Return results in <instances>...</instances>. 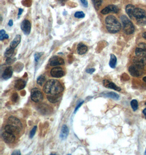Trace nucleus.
<instances>
[{"label": "nucleus", "mask_w": 146, "mask_h": 155, "mask_svg": "<svg viewBox=\"0 0 146 155\" xmlns=\"http://www.w3.org/2000/svg\"><path fill=\"white\" fill-rule=\"evenodd\" d=\"M12 58H6V63L8 65H10V64H12L14 62V60Z\"/></svg>", "instance_id": "c9c22d12"}, {"label": "nucleus", "mask_w": 146, "mask_h": 155, "mask_svg": "<svg viewBox=\"0 0 146 155\" xmlns=\"http://www.w3.org/2000/svg\"><path fill=\"white\" fill-rule=\"evenodd\" d=\"M117 59L115 55L113 54H111L110 55V60L109 62V65L112 69H115L117 65Z\"/></svg>", "instance_id": "393cba45"}, {"label": "nucleus", "mask_w": 146, "mask_h": 155, "mask_svg": "<svg viewBox=\"0 0 146 155\" xmlns=\"http://www.w3.org/2000/svg\"><path fill=\"white\" fill-rule=\"evenodd\" d=\"M83 103H84V101H82L81 102H80V103L77 105V106L75 108V111H74V114H75L77 112V111H78V109H79V108L81 107V106L82 105V104H83Z\"/></svg>", "instance_id": "72a5a7b5"}, {"label": "nucleus", "mask_w": 146, "mask_h": 155, "mask_svg": "<svg viewBox=\"0 0 146 155\" xmlns=\"http://www.w3.org/2000/svg\"><path fill=\"white\" fill-rule=\"evenodd\" d=\"M20 28L24 34L28 35L31 32V22L28 20H23L20 25Z\"/></svg>", "instance_id": "f8f14e48"}, {"label": "nucleus", "mask_w": 146, "mask_h": 155, "mask_svg": "<svg viewBox=\"0 0 146 155\" xmlns=\"http://www.w3.org/2000/svg\"><path fill=\"white\" fill-rule=\"evenodd\" d=\"M121 19L123 24V30L125 33L127 35L133 33L135 31V27L133 22H131L127 16L124 15H121Z\"/></svg>", "instance_id": "0eeeda50"}, {"label": "nucleus", "mask_w": 146, "mask_h": 155, "mask_svg": "<svg viewBox=\"0 0 146 155\" xmlns=\"http://www.w3.org/2000/svg\"><path fill=\"white\" fill-rule=\"evenodd\" d=\"M103 85L107 88L113 89L116 91H121V88L115 85V83L111 81L110 80L107 79H105L103 80Z\"/></svg>", "instance_id": "ddd939ff"}, {"label": "nucleus", "mask_w": 146, "mask_h": 155, "mask_svg": "<svg viewBox=\"0 0 146 155\" xmlns=\"http://www.w3.org/2000/svg\"><path fill=\"white\" fill-rule=\"evenodd\" d=\"M105 24L107 30L110 33H117L121 28V25L118 19L113 15H109L105 19Z\"/></svg>", "instance_id": "f03ea898"}, {"label": "nucleus", "mask_w": 146, "mask_h": 155, "mask_svg": "<svg viewBox=\"0 0 146 155\" xmlns=\"http://www.w3.org/2000/svg\"><path fill=\"white\" fill-rule=\"evenodd\" d=\"M2 131L6 132L7 133L14 135L19 139L22 137L25 132V131L22 130L15 125L10 124V123L5 122H3L2 127Z\"/></svg>", "instance_id": "423d86ee"}, {"label": "nucleus", "mask_w": 146, "mask_h": 155, "mask_svg": "<svg viewBox=\"0 0 146 155\" xmlns=\"http://www.w3.org/2000/svg\"><path fill=\"white\" fill-rule=\"evenodd\" d=\"M133 16L136 19H139L146 16V12L143 9L140 8H135L133 13Z\"/></svg>", "instance_id": "a211bd4d"}, {"label": "nucleus", "mask_w": 146, "mask_h": 155, "mask_svg": "<svg viewBox=\"0 0 146 155\" xmlns=\"http://www.w3.org/2000/svg\"><path fill=\"white\" fill-rule=\"evenodd\" d=\"M137 22L140 26H145L146 24V16L141 18L137 19Z\"/></svg>", "instance_id": "c756f323"}, {"label": "nucleus", "mask_w": 146, "mask_h": 155, "mask_svg": "<svg viewBox=\"0 0 146 155\" xmlns=\"http://www.w3.org/2000/svg\"><path fill=\"white\" fill-rule=\"evenodd\" d=\"M65 62L64 58L58 56H54L50 58L48 67H53L60 65H64Z\"/></svg>", "instance_id": "1a4fd4ad"}, {"label": "nucleus", "mask_w": 146, "mask_h": 155, "mask_svg": "<svg viewBox=\"0 0 146 155\" xmlns=\"http://www.w3.org/2000/svg\"><path fill=\"white\" fill-rule=\"evenodd\" d=\"M21 39H22L21 36L19 34H17L14 38V39L11 42V43L10 44V47H11L13 49H16L20 43Z\"/></svg>", "instance_id": "412c9836"}, {"label": "nucleus", "mask_w": 146, "mask_h": 155, "mask_svg": "<svg viewBox=\"0 0 146 155\" xmlns=\"http://www.w3.org/2000/svg\"><path fill=\"white\" fill-rule=\"evenodd\" d=\"M141 58L139 60L137 59L134 61V64L129 67L128 71L131 76L139 77L142 75L145 66V58Z\"/></svg>", "instance_id": "39448f33"}, {"label": "nucleus", "mask_w": 146, "mask_h": 155, "mask_svg": "<svg viewBox=\"0 0 146 155\" xmlns=\"http://www.w3.org/2000/svg\"><path fill=\"white\" fill-rule=\"evenodd\" d=\"M102 95L105 97H109L115 100H118L119 99V95L115 92H103L102 93Z\"/></svg>", "instance_id": "5701e85b"}, {"label": "nucleus", "mask_w": 146, "mask_h": 155, "mask_svg": "<svg viewBox=\"0 0 146 155\" xmlns=\"http://www.w3.org/2000/svg\"><path fill=\"white\" fill-rule=\"evenodd\" d=\"M22 12H23V9H22V8H19V12H18V16H20V15H21Z\"/></svg>", "instance_id": "ea45409f"}, {"label": "nucleus", "mask_w": 146, "mask_h": 155, "mask_svg": "<svg viewBox=\"0 0 146 155\" xmlns=\"http://www.w3.org/2000/svg\"><path fill=\"white\" fill-rule=\"evenodd\" d=\"M142 37L146 39V32H145V33H143V34H142Z\"/></svg>", "instance_id": "a19ab883"}, {"label": "nucleus", "mask_w": 146, "mask_h": 155, "mask_svg": "<svg viewBox=\"0 0 146 155\" xmlns=\"http://www.w3.org/2000/svg\"><path fill=\"white\" fill-rule=\"evenodd\" d=\"M145 155H146V151H145Z\"/></svg>", "instance_id": "c03bdc74"}, {"label": "nucleus", "mask_w": 146, "mask_h": 155, "mask_svg": "<svg viewBox=\"0 0 146 155\" xmlns=\"http://www.w3.org/2000/svg\"><path fill=\"white\" fill-rule=\"evenodd\" d=\"M26 85V82L25 80L22 79H19L16 80L14 87L16 90H20L24 88Z\"/></svg>", "instance_id": "f3484780"}, {"label": "nucleus", "mask_w": 146, "mask_h": 155, "mask_svg": "<svg viewBox=\"0 0 146 155\" xmlns=\"http://www.w3.org/2000/svg\"><path fill=\"white\" fill-rule=\"evenodd\" d=\"M95 71V69L94 68H89L86 70V73H89V74H92Z\"/></svg>", "instance_id": "f704fd0d"}, {"label": "nucleus", "mask_w": 146, "mask_h": 155, "mask_svg": "<svg viewBox=\"0 0 146 155\" xmlns=\"http://www.w3.org/2000/svg\"><path fill=\"white\" fill-rule=\"evenodd\" d=\"M37 130V126H34V127L32 128V129L31 130L30 132V135H29V137L30 139L33 138V137H34L35 133H36V132Z\"/></svg>", "instance_id": "2f4dec72"}, {"label": "nucleus", "mask_w": 146, "mask_h": 155, "mask_svg": "<svg viewBox=\"0 0 146 155\" xmlns=\"http://www.w3.org/2000/svg\"><path fill=\"white\" fill-rule=\"evenodd\" d=\"M91 1L93 3L94 8L96 10L99 9L100 7L101 6L103 3V0H91Z\"/></svg>", "instance_id": "bb28decb"}, {"label": "nucleus", "mask_w": 146, "mask_h": 155, "mask_svg": "<svg viewBox=\"0 0 146 155\" xmlns=\"http://www.w3.org/2000/svg\"><path fill=\"white\" fill-rule=\"evenodd\" d=\"M145 105H146V103H145Z\"/></svg>", "instance_id": "49530a36"}, {"label": "nucleus", "mask_w": 146, "mask_h": 155, "mask_svg": "<svg viewBox=\"0 0 146 155\" xmlns=\"http://www.w3.org/2000/svg\"><path fill=\"white\" fill-rule=\"evenodd\" d=\"M67 73L64 65L48 67L46 71V75L50 79H61Z\"/></svg>", "instance_id": "20e7f679"}, {"label": "nucleus", "mask_w": 146, "mask_h": 155, "mask_svg": "<svg viewBox=\"0 0 146 155\" xmlns=\"http://www.w3.org/2000/svg\"><path fill=\"white\" fill-rule=\"evenodd\" d=\"M75 18L77 19L83 18L85 17V14L83 12H77L75 13Z\"/></svg>", "instance_id": "7c9ffc66"}, {"label": "nucleus", "mask_w": 146, "mask_h": 155, "mask_svg": "<svg viewBox=\"0 0 146 155\" xmlns=\"http://www.w3.org/2000/svg\"><path fill=\"white\" fill-rule=\"evenodd\" d=\"M118 12H119V9L114 4H110L105 7V8H103L101 11V13L103 15H106L109 13H117Z\"/></svg>", "instance_id": "2eb2a0df"}, {"label": "nucleus", "mask_w": 146, "mask_h": 155, "mask_svg": "<svg viewBox=\"0 0 146 155\" xmlns=\"http://www.w3.org/2000/svg\"><path fill=\"white\" fill-rule=\"evenodd\" d=\"M68 134H69V129L67 126L66 125H63L60 134V138L62 140H65L67 138V137H68Z\"/></svg>", "instance_id": "6ab92c4d"}, {"label": "nucleus", "mask_w": 146, "mask_h": 155, "mask_svg": "<svg viewBox=\"0 0 146 155\" xmlns=\"http://www.w3.org/2000/svg\"><path fill=\"white\" fill-rule=\"evenodd\" d=\"M43 52H37L34 54V61L36 62V63H37L40 57L43 55Z\"/></svg>", "instance_id": "473e14b6"}, {"label": "nucleus", "mask_w": 146, "mask_h": 155, "mask_svg": "<svg viewBox=\"0 0 146 155\" xmlns=\"http://www.w3.org/2000/svg\"><path fill=\"white\" fill-rule=\"evenodd\" d=\"M145 116H146V115H145Z\"/></svg>", "instance_id": "a18cd8bd"}, {"label": "nucleus", "mask_w": 146, "mask_h": 155, "mask_svg": "<svg viewBox=\"0 0 146 155\" xmlns=\"http://www.w3.org/2000/svg\"><path fill=\"white\" fill-rule=\"evenodd\" d=\"M81 3L82 4V5L84 7H88V3L87 0H80Z\"/></svg>", "instance_id": "e433bc0d"}, {"label": "nucleus", "mask_w": 146, "mask_h": 155, "mask_svg": "<svg viewBox=\"0 0 146 155\" xmlns=\"http://www.w3.org/2000/svg\"><path fill=\"white\" fill-rule=\"evenodd\" d=\"M135 55L139 58H146V44L140 43L139 47L135 50Z\"/></svg>", "instance_id": "9d476101"}, {"label": "nucleus", "mask_w": 146, "mask_h": 155, "mask_svg": "<svg viewBox=\"0 0 146 155\" xmlns=\"http://www.w3.org/2000/svg\"><path fill=\"white\" fill-rule=\"evenodd\" d=\"M63 1H65V0H63Z\"/></svg>", "instance_id": "de8ad7c7"}, {"label": "nucleus", "mask_w": 146, "mask_h": 155, "mask_svg": "<svg viewBox=\"0 0 146 155\" xmlns=\"http://www.w3.org/2000/svg\"><path fill=\"white\" fill-rule=\"evenodd\" d=\"M13 67L10 66L7 67L3 71V73L2 74V78L4 80H7L10 79L13 75Z\"/></svg>", "instance_id": "dca6fc26"}, {"label": "nucleus", "mask_w": 146, "mask_h": 155, "mask_svg": "<svg viewBox=\"0 0 146 155\" xmlns=\"http://www.w3.org/2000/svg\"><path fill=\"white\" fill-rule=\"evenodd\" d=\"M43 90H41L38 87H34L31 90V100L35 103H40L42 102L44 99V95Z\"/></svg>", "instance_id": "6e6552de"}, {"label": "nucleus", "mask_w": 146, "mask_h": 155, "mask_svg": "<svg viewBox=\"0 0 146 155\" xmlns=\"http://www.w3.org/2000/svg\"><path fill=\"white\" fill-rule=\"evenodd\" d=\"M14 53V49H13L10 46V47H8L6 50V51L4 52V56L6 58H12Z\"/></svg>", "instance_id": "a878e982"}, {"label": "nucleus", "mask_w": 146, "mask_h": 155, "mask_svg": "<svg viewBox=\"0 0 146 155\" xmlns=\"http://www.w3.org/2000/svg\"><path fill=\"white\" fill-rule=\"evenodd\" d=\"M135 8V7L133 6V4H127L125 8V10L128 16H129V18L131 19L133 18L134 17L133 16V13H134V9Z\"/></svg>", "instance_id": "b1692460"}, {"label": "nucleus", "mask_w": 146, "mask_h": 155, "mask_svg": "<svg viewBox=\"0 0 146 155\" xmlns=\"http://www.w3.org/2000/svg\"><path fill=\"white\" fill-rule=\"evenodd\" d=\"M8 26H10V27H12V26L13 24V22L12 20H10L9 22H8Z\"/></svg>", "instance_id": "58836bf2"}, {"label": "nucleus", "mask_w": 146, "mask_h": 155, "mask_svg": "<svg viewBox=\"0 0 146 155\" xmlns=\"http://www.w3.org/2000/svg\"><path fill=\"white\" fill-rule=\"evenodd\" d=\"M143 81L145 82H146V76H145V77H144L143 78Z\"/></svg>", "instance_id": "37998d69"}, {"label": "nucleus", "mask_w": 146, "mask_h": 155, "mask_svg": "<svg viewBox=\"0 0 146 155\" xmlns=\"http://www.w3.org/2000/svg\"><path fill=\"white\" fill-rule=\"evenodd\" d=\"M88 50L87 46L83 43H79L77 46V53L78 55H84L87 53Z\"/></svg>", "instance_id": "aec40b11"}, {"label": "nucleus", "mask_w": 146, "mask_h": 155, "mask_svg": "<svg viewBox=\"0 0 146 155\" xmlns=\"http://www.w3.org/2000/svg\"><path fill=\"white\" fill-rule=\"evenodd\" d=\"M131 107L134 111H136L138 108V102L136 100L134 99L131 101Z\"/></svg>", "instance_id": "c85d7f7f"}, {"label": "nucleus", "mask_w": 146, "mask_h": 155, "mask_svg": "<svg viewBox=\"0 0 146 155\" xmlns=\"http://www.w3.org/2000/svg\"><path fill=\"white\" fill-rule=\"evenodd\" d=\"M62 94L58 95H46L47 101L52 104L58 103L61 100Z\"/></svg>", "instance_id": "4468645a"}, {"label": "nucleus", "mask_w": 146, "mask_h": 155, "mask_svg": "<svg viewBox=\"0 0 146 155\" xmlns=\"http://www.w3.org/2000/svg\"><path fill=\"white\" fill-rule=\"evenodd\" d=\"M4 122L15 125L24 131H25L26 123L24 119L14 113H9L4 117Z\"/></svg>", "instance_id": "7ed1b4c3"}, {"label": "nucleus", "mask_w": 146, "mask_h": 155, "mask_svg": "<svg viewBox=\"0 0 146 155\" xmlns=\"http://www.w3.org/2000/svg\"><path fill=\"white\" fill-rule=\"evenodd\" d=\"M8 38H9V36L6 33V31L4 30H1L0 31V40L2 41L3 40L7 39Z\"/></svg>", "instance_id": "cd10ccee"}, {"label": "nucleus", "mask_w": 146, "mask_h": 155, "mask_svg": "<svg viewBox=\"0 0 146 155\" xmlns=\"http://www.w3.org/2000/svg\"><path fill=\"white\" fill-rule=\"evenodd\" d=\"M47 81L46 75H40V76L38 77L36 81V83H37V85L39 87L43 88V87L46 84Z\"/></svg>", "instance_id": "4be33fe9"}, {"label": "nucleus", "mask_w": 146, "mask_h": 155, "mask_svg": "<svg viewBox=\"0 0 146 155\" xmlns=\"http://www.w3.org/2000/svg\"><path fill=\"white\" fill-rule=\"evenodd\" d=\"M143 113L145 114V115H146V108H145L143 111Z\"/></svg>", "instance_id": "79ce46f5"}, {"label": "nucleus", "mask_w": 146, "mask_h": 155, "mask_svg": "<svg viewBox=\"0 0 146 155\" xmlns=\"http://www.w3.org/2000/svg\"><path fill=\"white\" fill-rule=\"evenodd\" d=\"M12 155H21V152H20V151L19 150H14V151L13 152Z\"/></svg>", "instance_id": "4c0bfd02"}, {"label": "nucleus", "mask_w": 146, "mask_h": 155, "mask_svg": "<svg viewBox=\"0 0 146 155\" xmlns=\"http://www.w3.org/2000/svg\"><path fill=\"white\" fill-rule=\"evenodd\" d=\"M37 107V110L39 111V112L43 115L48 114L51 112V109H52V107L50 106L49 104L46 103H43V101L40 102Z\"/></svg>", "instance_id": "9b49d317"}, {"label": "nucleus", "mask_w": 146, "mask_h": 155, "mask_svg": "<svg viewBox=\"0 0 146 155\" xmlns=\"http://www.w3.org/2000/svg\"><path fill=\"white\" fill-rule=\"evenodd\" d=\"M42 90L45 95L61 94L65 90V85L60 79H50L47 80Z\"/></svg>", "instance_id": "f257e3e1"}]
</instances>
